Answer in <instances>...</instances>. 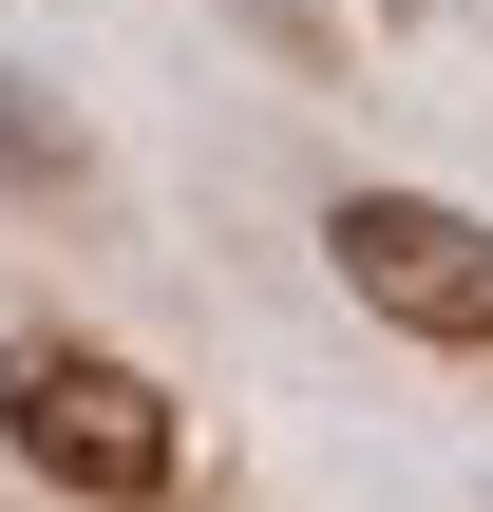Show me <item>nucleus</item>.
<instances>
[{
  "label": "nucleus",
  "mask_w": 493,
  "mask_h": 512,
  "mask_svg": "<svg viewBox=\"0 0 493 512\" xmlns=\"http://www.w3.org/2000/svg\"><path fill=\"white\" fill-rule=\"evenodd\" d=\"M0 456L57 475V494H95V512H171L190 494V399L57 323V342H0Z\"/></svg>",
  "instance_id": "f257e3e1"
},
{
  "label": "nucleus",
  "mask_w": 493,
  "mask_h": 512,
  "mask_svg": "<svg viewBox=\"0 0 493 512\" xmlns=\"http://www.w3.org/2000/svg\"><path fill=\"white\" fill-rule=\"evenodd\" d=\"M323 266H342L361 323H399V342H437V361H493V228L456 190H342V209H323Z\"/></svg>",
  "instance_id": "f03ea898"
},
{
  "label": "nucleus",
  "mask_w": 493,
  "mask_h": 512,
  "mask_svg": "<svg viewBox=\"0 0 493 512\" xmlns=\"http://www.w3.org/2000/svg\"><path fill=\"white\" fill-rule=\"evenodd\" d=\"M76 171H95V133H76L19 57H0V190H76Z\"/></svg>",
  "instance_id": "7ed1b4c3"
},
{
  "label": "nucleus",
  "mask_w": 493,
  "mask_h": 512,
  "mask_svg": "<svg viewBox=\"0 0 493 512\" xmlns=\"http://www.w3.org/2000/svg\"><path fill=\"white\" fill-rule=\"evenodd\" d=\"M228 19H247L285 76H342V57H361V38H342V0H228Z\"/></svg>",
  "instance_id": "20e7f679"
}]
</instances>
